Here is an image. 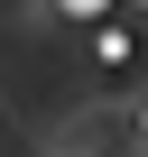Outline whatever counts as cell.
<instances>
[{"mask_svg": "<svg viewBox=\"0 0 148 157\" xmlns=\"http://www.w3.org/2000/svg\"><path fill=\"white\" fill-rule=\"evenodd\" d=\"M139 129H148V111H139Z\"/></svg>", "mask_w": 148, "mask_h": 157, "instance_id": "1", "label": "cell"}]
</instances>
